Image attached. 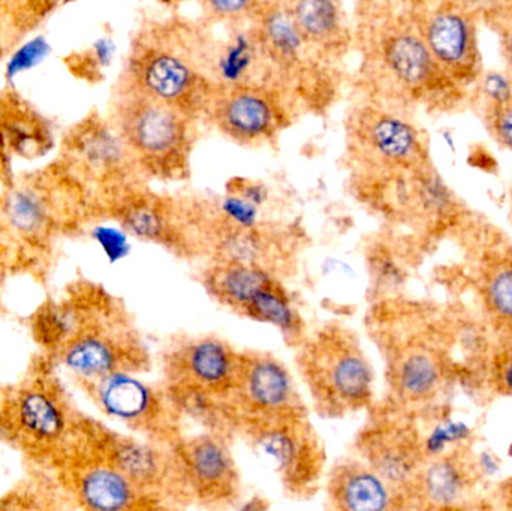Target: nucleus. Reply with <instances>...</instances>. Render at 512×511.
Segmentation results:
<instances>
[{
  "label": "nucleus",
  "instance_id": "nucleus-17",
  "mask_svg": "<svg viewBox=\"0 0 512 511\" xmlns=\"http://www.w3.org/2000/svg\"><path fill=\"white\" fill-rule=\"evenodd\" d=\"M421 36L448 80L465 92L483 77L477 18L466 3L411 2Z\"/></svg>",
  "mask_w": 512,
  "mask_h": 511
},
{
  "label": "nucleus",
  "instance_id": "nucleus-30",
  "mask_svg": "<svg viewBox=\"0 0 512 511\" xmlns=\"http://www.w3.org/2000/svg\"><path fill=\"white\" fill-rule=\"evenodd\" d=\"M478 86L481 87L487 105L507 104L512 99V77L508 72H484Z\"/></svg>",
  "mask_w": 512,
  "mask_h": 511
},
{
  "label": "nucleus",
  "instance_id": "nucleus-33",
  "mask_svg": "<svg viewBox=\"0 0 512 511\" xmlns=\"http://www.w3.org/2000/svg\"><path fill=\"white\" fill-rule=\"evenodd\" d=\"M499 381L502 383V389L512 393V356L499 366Z\"/></svg>",
  "mask_w": 512,
  "mask_h": 511
},
{
  "label": "nucleus",
  "instance_id": "nucleus-2",
  "mask_svg": "<svg viewBox=\"0 0 512 511\" xmlns=\"http://www.w3.org/2000/svg\"><path fill=\"white\" fill-rule=\"evenodd\" d=\"M219 47L221 38L200 17L152 15L135 30L117 83L206 123L221 87Z\"/></svg>",
  "mask_w": 512,
  "mask_h": 511
},
{
  "label": "nucleus",
  "instance_id": "nucleus-15",
  "mask_svg": "<svg viewBox=\"0 0 512 511\" xmlns=\"http://www.w3.org/2000/svg\"><path fill=\"white\" fill-rule=\"evenodd\" d=\"M84 180L95 188L99 204L110 210L131 192L150 186L110 120L90 116L65 141Z\"/></svg>",
  "mask_w": 512,
  "mask_h": 511
},
{
  "label": "nucleus",
  "instance_id": "nucleus-10",
  "mask_svg": "<svg viewBox=\"0 0 512 511\" xmlns=\"http://www.w3.org/2000/svg\"><path fill=\"white\" fill-rule=\"evenodd\" d=\"M307 240L304 228L294 222L239 218L218 204L206 261L258 267L286 282L297 273Z\"/></svg>",
  "mask_w": 512,
  "mask_h": 511
},
{
  "label": "nucleus",
  "instance_id": "nucleus-39",
  "mask_svg": "<svg viewBox=\"0 0 512 511\" xmlns=\"http://www.w3.org/2000/svg\"><path fill=\"white\" fill-rule=\"evenodd\" d=\"M0 56H2V45H0Z\"/></svg>",
  "mask_w": 512,
  "mask_h": 511
},
{
  "label": "nucleus",
  "instance_id": "nucleus-19",
  "mask_svg": "<svg viewBox=\"0 0 512 511\" xmlns=\"http://www.w3.org/2000/svg\"><path fill=\"white\" fill-rule=\"evenodd\" d=\"M231 408L237 432L252 423L307 416L291 372L277 357L264 351H240Z\"/></svg>",
  "mask_w": 512,
  "mask_h": 511
},
{
  "label": "nucleus",
  "instance_id": "nucleus-26",
  "mask_svg": "<svg viewBox=\"0 0 512 511\" xmlns=\"http://www.w3.org/2000/svg\"><path fill=\"white\" fill-rule=\"evenodd\" d=\"M0 117V129L5 134L9 150L30 158L47 152L51 144L50 131L44 119L36 116V113L26 107L11 104Z\"/></svg>",
  "mask_w": 512,
  "mask_h": 511
},
{
  "label": "nucleus",
  "instance_id": "nucleus-18",
  "mask_svg": "<svg viewBox=\"0 0 512 511\" xmlns=\"http://www.w3.org/2000/svg\"><path fill=\"white\" fill-rule=\"evenodd\" d=\"M83 387L101 413L150 437L152 443L168 447L180 437L179 414L167 393L150 386L138 374L116 372Z\"/></svg>",
  "mask_w": 512,
  "mask_h": 511
},
{
  "label": "nucleus",
  "instance_id": "nucleus-34",
  "mask_svg": "<svg viewBox=\"0 0 512 511\" xmlns=\"http://www.w3.org/2000/svg\"><path fill=\"white\" fill-rule=\"evenodd\" d=\"M8 150L9 146L8 143H6L5 134H3L2 129H0V179H3V177L8 174L9 162H11Z\"/></svg>",
  "mask_w": 512,
  "mask_h": 511
},
{
  "label": "nucleus",
  "instance_id": "nucleus-27",
  "mask_svg": "<svg viewBox=\"0 0 512 511\" xmlns=\"http://www.w3.org/2000/svg\"><path fill=\"white\" fill-rule=\"evenodd\" d=\"M261 6V0H204L201 20L209 26L236 27L249 23Z\"/></svg>",
  "mask_w": 512,
  "mask_h": 511
},
{
  "label": "nucleus",
  "instance_id": "nucleus-3",
  "mask_svg": "<svg viewBox=\"0 0 512 511\" xmlns=\"http://www.w3.org/2000/svg\"><path fill=\"white\" fill-rule=\"evenodd\" d=\"M110 123L147 182L177 183L191 179L200 137L198 120L117 83Z\"/></svg>",
  "mask_w": 512,
  "mask_h": 511
},
{
  "label": "nucleus",
  "instance_id": "nucleus-23",
  "mask_svg": "<svg viewBox=\"0 0 512 511\" xmlns=\"http://www.w3.org/2000/svg\"><path fill=\"white\" fill-rule=\"evenodd\" d=\"M330 511H414L411 498L396 491L360 458L340 461L328 473Z\"/></svg>",
  "mask_w": 512,
  "mask_h": 511
},
{
  "label": "nucleus",
  "instance_id": "nucleus-4",
  "mask_svg": "<svg viewBox=\"0 0 512 511\" xmlns=\"http://www.w3.org/2000/svg\"><path fill=\"white\" fill-rule=\"evenodd\" d=\"M297 368L316 410L342 419L373 405V368L354 330L327 321L297 347Z\"/></svg>",
  "mask_w": 512,
  "mask_h": 511
},
{
  "label": "nucleus",
  "instance_id": "nucleus-22",
  "mask_svg": "<svg viewBox=\"0 0 512 511\" xmlns=\"http://www.w3.org/2000/svg\"><path fill=\"white\" fill-rule=\"evenodd\" d=\"M303 41L325 62L345 69L354 53V23L336 0H283Z\"/></svg>",
  "mask_w": 512,
  "mask_h": 511
},
{
  "label": "nucleus",
  "instance_id": "nucleus-12",
  "mask_svg": "<svg viewBox=\"0 0 512 511\" xmlns=\"http://www.w3.org/2000/svg\"><path fill=\"white\" fill-rule=\"evenodd\" d=\"M239 360L240 351L219 336H176L162 353L165 393L170 401L182 398L210 399L227 405L233 413L231 399L236 387Z\"/></svg>",
  "mask_w": 512,
  "mask_h": 511
},
{
  "label": "nucleus",
  "instance_id": "nucleus-35",
  "mask_svg": "<svg viewBox=\"0 0 512 511\" xmlns=\"http://www.w3.org/2000/svg\"><path fill=\"white\" fill-rule=\"evenodd\" d=\"M499 507H501V511H512V479L501 485Z\"/></svg>",
  "mask_w": 512,
  "mask_h": 511
},
{
  "label": "nucleus",
  "instance_id": "nucleus-9",
  "mask_svg": "<svg viewBox=\"0 0 512 511\" xmlns=\"http://www.w3.org/2000/svg\"><path fill=\"white\" fill-rule=\"evenodd\" d=\"M53 354L81 384L116 372L140 374L150 363L149 351L131 315L113 296L71 341Z\"/></svg>",
  "mask_w": 512,
  "mask_h": 511
},
{
  "label": "nucleus",
  "instance_id": "nucleus-38",
  "mask_svg": "<svg viewBox=\"0 0 512 511\" xmlns=\"http://www.w3.org/2000/svg\"><path fill=\"white\" fill-rule=\"evenodd\" d=\"M510 456H511V459H512V444H511V447H510Z\"/></svg>",
  "mask_w": 512,
  "mask_h": 511
},
{
  "label": "nucleus",
  "instance_id": "nucleus-31",
  "mask_svg": "<svg viewBox=\"0 0 512 511\" xmlns=\"http://www.w3.org/2000/svg\"><path fill=\"white\" fill-rule=\"evenodd\" d=\"M492 21L501 41L502 56L507 63L508 75L512 77V9L493 11Z\"/></svg>",
  "mask_w": 512,
  "mask_h": 511
},
{
  "label": "nucleus",
  "instance_id": "nucleus-8",
  "mask_svg": "<svg viewBox=\"0 0 512 511\" xmlns=\"http://www.w3.org/2000/svg\"><path fill=\"white\" fill-rule=\"evenodd\" d=\"M206 293L224 308L279 330L295 348L307 335L306 321L283 279L258 267L206 261L200 273Z\"/></svg>",
  "mask_w": 512,
  "mask_h": 511
},
{
  "label": "nucleus",
  "instance_id": "nucleus-6",
  "mask_svg": "<svg viewBox=\"0 0 512 511\" xmlns=\"http://www.w3.org/2000/svg\"><path fill=\"white\" fill-rule=\"evenodd\" d=\"M251 27L279 86L304 116H325L342 96L345 69L331 66L303 41L283 0H261Z\"/></svg>",
  "mask_w": 512,
  "mask_h": 511
},
{
  "label": "nucleus",
  "instance_id": "nucleus-25",
  "mask_svg": "<svg viewBox=\"0 0 512 511\" xmlns=\"http://www.w3.org/2000/svg\"><path fill=\"white\" fill-rule=\"evenodd\" d=\"M478 285L493 318L512 326V251L487 258L481 266Z\"/></svg>",
  "mask_w": 512,
  "mask_h": 511
},
{
  "label": "nucleus",
  "instance_id": "nucleus-32",
  "mask_svg": "<svg viewBox=\"0 0 512 511\" xmlns=\"http://www.w3.org/2000/svg\"><path fill=\"white\" fill-rule=\"evenodd\" d=\"M39 53H41V48H38V45L33 42L30 47L24 48V50L21 51L20 56L15 59L14 66H12V68H26V66L30 63V60H35Z\"/></svg>",
  "mask_w": 512,
  "mask_h": 511
},
{
  "label": "nucleus",
  "instance_id": "nucleus-7",
  "mask_svg": "<svg viewBox=\"0 0 512 511\" xmlns=\"http://www.w3.org/2000/svg\"><path fill=\"white\" fill-rule=\"evenodd\" d=\"M218 204L197 195L138 189L108 213L135 239L159 246L183 261L207 260L210 230Z\"/></svg>",
  "mask_w": 512,
  "mask_h": 511
},
{
  "label": "nucleus",
  "instance_id": "nucleus-14",
  "mask_svg": "<svg viewBox=\"0 0 512 511\" xmlns=\"http://www.w3.org/2000/svg\"><path fill=\"white\" fill-rule=\"evenodd\" d=\"M239 432L289 494L310 497L318 489L324 476L325 455L307 416L252 423Z\"/></svg>",
  "mask_w": 512,
  "mask_h": 511
},
{
  "label": "nucleus",
  "instance_id": "nucleus-28",
  "mask_svg": "<svg viewBox=\"0 0 512 511\" xmlns=\"http://www.w3.org/2000/svg\"><path fill=\"white\" fill-rule=\"evenodd\" d=\"M469 437V428L463 423H445L433 429L432 434L424 440V452L427 458H438L444 455L451 444L460 443Z\"/></svg>",
  "mask_w": 512,
  "mask_h": 511
},
{
  "label": "nucleus",
  "instance_id": "nucleus-21",
  "mask_svg": "<svg viewBox=\"0 0 512 511\" xmlns=\"http://www.w3.org/2000/svg\"><path fill=\"white\" fill-rule=\"evenodd\" d=\"M69 462V486L81 511H174L173 500L138 488L84 440Z\"/></svg>",
  "mask_w": 512,
  "mask_h": 511
},
{
  "label": "nucleus",
  "instance_id": "nucleus-36",
  "mask_svg": "<svg viewBox=\"0 0 512 511\" xmlns=\"http://www.w3.org/2000/svg\"><path fill=\"white\" fill-rule=\"evenodd\" d=\"M0 511H42L41 507L38 506V504H35V506H30L29 503H27V500H18V498H12L9 503L3 504L2 507H0Z\"/></svg>",
  "mask_w": 512,
  "mask_h": 511
},
{
  "label": "nucleus",
  "instance_id": "nucleus-11",
  "mask_svg": "<svg viewBox=\"0 0 512 511\" xmlns=\"http://www.w3.org/2000/svg\"><path fill=\"white\" fill-rule=\"evenodd\" d=\"M9 438L33 455H68L83 438V422L72 413L60 387L36 377L9 393L2 405Z\"/></svg>",
  "mask_w": 512,
  "mask_h": 511
},
{
  "label": "nucleus",
  "instance_id": "nucleus-37",
  "mask_svg": "<svg viewBox=\"0 0 512 511\" xmlns=\"http://www.w3.org/2000/svg\"><path fill=\"white\" fill-rule=\"evenodd\" d=\"M0 438H9L8 425H6L5 416L0 408Z\"/></svg>",
  "mask_w": 512,
  "mask_h": 511
},
{
  "label": "nucleus",
  "instance_id": "nucleus-5",
  "mask_svg": "<svg viewBox=\"0 0 512 511\" xmlns=\"http://www.w3.org/2000/svg\"><path fill=\"white\" fill-rule=\"evenodd\" d=\"M343 128V165L348 185L432 165L423 132L402 111L357 98L346 113Z\"/></svg>",
  "mask_w": 512,
  "mask_h": 511
},
{
  "label": "nucleus",
  "instance_id": "nucleus-24",
  "mask_svg": "<svg viewBox=\"0 0 512 511\" xmlns=\"http://www.w3.org/2000/svg\"><path fill=\"white\" fill-rule=\"evenodd\" d=\"M474 468L462 456H438L426 462L409 498L429 507H450L471 483Z\"/></svg>",
  "mask_w": 512,
  "mask_h": 511
},
{
  "label": "nucleus",
  "instance_id": "nucleus-13",
  "mask_svg": "<svg viewBox=\"0 0 512 511\" xmlns=\"http://www.w3.org/2000/svg\"><path fill=\"white\" fill-rule=\"evenodd\" d=\"M303 111L285 93L270 87L221 84L207 114V125L245 149L279 144Z\"/></svg>",
  "mask_w": 512,
  "mask_h": 511
},
{
  "label": "nucleus",
  "instance_id": "nucleus-1",
  "mask_svg": "<svg viewBox=\"0 0 512 511\" xmlns=\"http://www.w3.org/2000/svg\"><path fill=\"white\" fill-rule=\"evenodd\" d=\"M352 23L357 98L406 113L417 107L448 108L465 96L436 65L411 2H358Z\"/></svg>",
  "mask_w": 512,
  "mask_h": 511
},
{
  "label": "nucleus",
  "instance_id": "nucleus-20",
  "mask_svg": "<svg viewBox=\"0 0 512 511\" xmlns=\"http://www.w3.org/2000/svg\"><path fill=\"white\" fill-rule=\"evenodd\" d=\"M357 447L364 464L409 497L427 456L420 432L400 408L376 413L358 435Z\"/></svg>",
  "mask_w": 512,
  "mask_h": 511
},
{
  "label": "nucleus",
  "instance_id": "nucleus-16",
  "mask_svg": "<svg viewBox=\"0 0 512 511\" xmlns=\"http://www.w3.org/2000/svg\"><path fill=\"white\" fill-rule=\"evenodd\" d=\"M168 449L177 501H192L207 509H224L239 500V470L227 437L210 432L197 437H179Z\"/></svg>",
  "mask_w": 512,
  "mask_h": 511
},
{
  "label": "nucleus",
  "instance_id": "nucleus-29",
  "mask_svg": "<svg viewBox=\"0 0 512 511\" xmlns=\"http://www.w3.org/2000/svg\"><path fill=\"white\" fill-rule=\"evenodd\" d=\"M486 122L493 138L512 152V99L507 104L487 105Z\"/></svg>",
  "mask_w": 512,
  "mask_h": 511
}]
</instances>
